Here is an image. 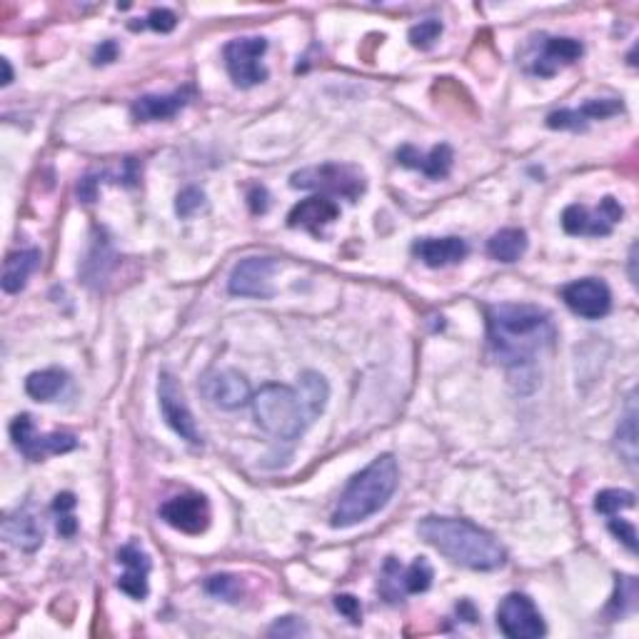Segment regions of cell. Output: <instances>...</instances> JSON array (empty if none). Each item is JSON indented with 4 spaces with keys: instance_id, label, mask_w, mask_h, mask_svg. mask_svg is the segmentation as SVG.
I'll return each mask as SVG.
<instances>
[{
    "instance_id": "6da1fadb",
    "label": "cell",
    "mask_w": 639,
    "mask_h": 639,
    "mask_svg": "<svg viewBox=\"0 0 639 639\" xmlns=\"http://www.w3.org/2000/svg\"><path fill=\"white\" fill-rule=\"evenodd\" d=\"M490 347L507 367H527L555 342L557 330L550 313L537 305L502 303L487 310Z\"/></svg>"
},
{
    "instance_id": "7a4b0ae2",
    "label": "cell",
    "mask_w": 639,
    "mask_h": 639,
    "mask_svg": "<svg viewBox=\"0 0 639 639\" xmlns=\"http://www.w3.org/2000/svg\"><path fill=\"white\" fill-rule=\"evenodd\" d=\"M417 532L440 555L467 570L490 572L505 565V550L500 542L482 527L472 525L470 520L432 515L420 522Z\"/></svg>"
},
{
    "instance_id": "3957f363",
    "label": "cell",
    "mask_w": 639,
    "mask_h": 639,
    "mask_svg": "<svg viewBox=\"0 0 639 639\" xmlns=\"http://www.w3.org/2000/svg\"><path fill=\"white\" fill-rule=\"evenodd\" d=\"M397 480H400V470H397L395 457H377L365 470L357 472L350 480V485L345 487L330 517V525L352 527L357 522L367 520V517L377 515L390 502V497L395 495Z\"/></svg>"
},
{
    "instance_id": "277c9868",
    "label": "cell",
    "mask_w": 639,
    "mask_h": 639,
    "mask_svg": "<svg viewBox=\"0 0 639 639\" xmlns=\"http://www.w3.org/2000/svg\"><path fill=\"white\" fill-rule=\"evenodd\" d=\"M253 412L258 425L275 440L295 442L300 440L308 425L313 422L298 387L288 385H263L253 395Z\"/></svg>"
},
{
    "instance_id": "5b68a950",
    "label": "cell",
    "mask_w": 639,
    "mask_h": 639,
    "mask_svg": "<svg viewBox=\"0 0 639 639\" xmlns=\"http://www.w3.org/2000/svg\"><path fill=\"white\" fill-rule=\"evenodd\" d=\"M290 185L300 190H318L320 195H337V198H345L355 203L362 193H365V178H362L360 170L350 168V165H337V163H325L315 165V168H305L293 173Z\"/></svg>"
},
{
    "instance_id": "8992f818",
    "label": "cell",
    "mask_w": 639,
    "mask_h": 639,
    "mask_svg": "<svg viewBox=\"0 0 639 639\" xmlns=\"http://www.w3.org/2000/svg\"><path fill=\"white\" fill-rule=\"evenodd\" d=\"M265 50H268L265 38H235L225 45V68H228L230 78L238 88H253V85L268 80V70L260 63Z\"/></svg>"
},
{
    "instance_id": "52a82bcc",
    "label": "cell",
    "mask_w": 639,
    "mask_h": 639,
    "mask_svg": "<svg viewBox=\"0 0 639 639\" xmlns=\"http://www.w3.org/2000/svg\"><path fill=\"white\" fill-rule=\"evenodd\" d=\"M10 437H13L15 450L23 457H28L30 462H43L50 455H63L78 447L70 432H50V435H38L35 432L33 420L30 415H18L10 425Z\"/></svg>"
},
{
    "instance_id": "ba28073f",
    "label": "cell",
    "mask_w": 639,
    "mask_h": 639,
    "mask_svg": "<svg viewBox=\"0 0 639 639\" xmlns=\"http://www.w3.org/2000/svg\"><path fill=\"white\" fill-rule=\"evenodd\" d=\"M497 627L502 630V635L510 639H537L545 637L547 632L545 620H542L535 602L527 595H520V592H512L500 602V607H497Z\"/></svg>"
},
{
    "instance_id": "9c48e42d",
    "label": "cell",
    "mask_w": 639,
    "mask_h": 639,
    "mask_svg": "<svg viewBox=\"0 0 639 639\" xmlns=\"http://www.w3.org/2000/svg\"><path fill=\"white\" fill-rule=\"evenodd\" d=\"M625 215V208L620 205V200H615L612 195L602 198L600 208L590 210L585 205H570V208L562 213V228L567 235H590V238H605L612 233L617 223Z\"/></svg>"
},
{
    "instance_id": "30bf717a",
    "label": "cell",
    "mask_w": 639,
    "mask_h": 639,
    "mask_svg": "<svg viewBox=\"0 0 639 639\" xmlns=\"http://www.w3.org/2000/svg\"><path fill=\"white\" fill-rule=\"evenodd\" d=\"M158 400H160V412H163L165 422L170 425V430L180 437V440L190 442V445H200V430L195 425V417L190 412L188 402H185L183 387L178 385L170 372H163L160 375V385H158Z\"/></svg>"
},
{
    "instance_id": "8fae6325",
    "label": "cell",
    "mask_w": 639,
    "mask_h": 639,
    "mask_svg": "<svg viewBox=\"0 0 639 639\" xmlns=\"http://www.w3.org/2000/svg\"><path fill=\"white\" fill-rule=\"evenodd\" d=\"M278 270V263L273 258H245L230 273L228 290L230 295L238 298H273V273Z\"/></svg>"
},
{
    "instance_id": "7c38bea8",
    "label": "cell",
    "mask_w": 639,
    "mask_h": 639,
    "mask_svg": "<svg viewBox=\"0 0 639 639\" xmlns=\"http://www.w3.org/2000/svg\"><path fill=\"white\" fill-rule=\"evenodd\" d=\"M160 517L185 535H203L210 527L213 512H210L208 497L200 495V492H185V495L170 497L160 507Z\"/></svg>"
},
{
    "instance_id": "4fadbf2b",
    "label": "cell",
    "mask_w": 639,
    "mask_h": 639,
    "mask_svg": "<svg viewBox=\"0 0 639 639\" xmlns=\"http://www.w3.org/2000/svg\"><path fill=\"white\" fill-rule=\"evenodd\" d=\"M562 300L575 315L585 320H600L612 310V293L602 280L582 278L562 288Z\"/></svg>"
},
{
    "instance_id": "5bb4252c",
    "label": "cell",
    "mask_w": 639,
    "mask_h": 639,
    "mask_svg": "<svg viewBox=\"0 0 639 639\" xmlns=\"http://www.w3.org/2000/svg\"><path fill=\"white\" fill-rule=\"evenodd\" d=\"M203 392L220 410H238L253 402L250 382L238 370H215L203 380Z\"/></svg>"
},
{
    "instance_id": "9a60e30c",
    "label": "cell",
    "mask_w": 639,
    "mask_h": 639,
    "mask_svg": "<svg viewBox=\"0 0 639 639\" xmlns=\"http://www.w3.org/2000/svg\"><path fill=\"white\" fill-rule=\"evenodd\" d=\"M3 540L18 550L33 552L43 545L45 525L40 512L33 505H23L15 512H10L3 520Z\"/></svg>"
},
{
    "instance_id": "2e32d148",
    "label": "cell",
    "mask_w": 639,
    "mask_h": 639,
    "mask_svg": "<svg viewBox=\"0 0 639 639\" xmlns=\"http://www.w3.org/2000/svg\"><path fill=\"white\" fill-rule=\"evenodd\" d=\"M622 110L620 100H587L582 108L577 110H555V113L547 115V125L552 130H582L592 123V120H605L612 118Z\"/></svg>"
},
{
    "instance_id": "e0dca14e",
    "label": "cell",
    "mask_w": 639,
    "mask_h": 639,
    "mask_svg": "<svg viewBox=\"0 0 639 639\" xmlns=\"http://www.w3.org/2000/svg\"><path fill=\"white\" fill-rule=\"evenodd\" d=\"M340 218V208L332 198L327 195H313L308 200H300L288 215V225L290 228H303L308 233H322L330 223Z\"/></svg>"
},
{
    "instance_id": "ac0fdd59",
    "label": "cell",
    "mask_w": 639,
    "mask_h": 639,
    "mask_svg": "<svg viewBox=\"0 0 639 639\" xmlns=\"http://www.w3.org/2000/svg\"><path fill=\"white\" fill-rule=\"evenodd\" d=\"M118 562L125 567V575H120L118 580V590L133 597V600H145L148 597L150 557L138 545H125L118 550Z\"/></svg>"
},
{
    "instance_id": "d6986e66",
    "label": "cell",
    "mask_w": 639,
    "mask_h": 639,
    "mask_svg": "<svg viewBox=\"0 0 639 639\" xmlns=\"http://www.w3.org/2000/svg\"><path fill=\"white\" fill-rule=\"evenodd\" d=\"M470 245L462 238H422L412 245V255L420 258L427 268H447L467 258Z\"/></svg>"
},
{
    "instance_id": "ffe728a7",
    "label": "cell",
    "mask_w": 639,
    "mask_h": 639,
    "mask_svg": "<svg viewBox=\"0 0 639 639\" xmlns=\"http://www.w3.org/2000/svg\"><path fill=\"white\" fill-rule=\"evenodd\" d=\"M585 48H582L580 40L575 38H547L542 45V53L537 55L535 63H532V73L540 75V78H550L560 68H567L575 60L582 58Z\"/></svg>"
},
{
    "instance_id": "44dd1931",
    "label": "cell",
    "mask_w": 639,
    "mask_h": 639,
    "mask_svg": "<svg viewBox=\"0 0 639 639\" xmlns=\"http://www.w3.org/2000/svg\"><path fill=\"white\" fill-rule=\"evenodd\" d=\"M452 160H455V155H452V148L450 145H435V148L430 150V153H417L412 145H405V148L397 150V163L405 165V168H412V170H420L422 175H427L430 180H442L450 175L452 170Z\"/></svg>"
},
{
    "instance_id": "7402d4cb",
    "label": "cell",
    "mask_w": 639,
    "mask_h": 639,
    "mask_svg": "<svg viewBox=\"0 0 639 639\" xmlns=\"http://www.w3.org/2000/svg\"><path fill=\"white\" fill-rule=\"evenodd\" d=\"M188 105V93L175 90L168 95H143L133 103L130 113L138 123H158V120H170Z\"/></svg>"
},
{
    "instance_id": "603a6c76",
    "label": "cell",
    "mask_w": 639,
    "mask_h": 639,
    "mask_svg": "<svg viewBox=\"0 0 639 639\" xmlns=\"http://www.w3.org/2000/svg\"><path fill=\"white\" fill-rule=\"evenodd\" d=\"M40 263L38 250H18L10 253L3 263V290L5 293H20L28 285V278L35 273Z\"/></svg>"
},
{
    "instance_id": "cb8c5ba5",
    "label": "cell",
    "mask_w": 639,
    "mask_h": 639,
    "mask_svg": "<svg viewBox=\"0 0 639 639\" xmlns=\"http://www.w3.org/2000/svg\"><path fill=\"white\" fill-rule=\"evenodd\" d=\"M527 233L520 228H505L487 240V255L497 263H517L527 253Z\"/></svg>"
},
{
    "instance_id": "d4e9b609",
    "label": "cell",
    "mask_w": 639,
    "mask_h": 639,
    "mask_svg": "<svg viewBox=\"0 0 639 639\" xmlns=\"http://www.w3.org/2000/svg\"><path fill=\"white\" fill-rule=\"evenodd\" d=\"M65 385H68V375L63 370L50 367V370H38L33 375H28L25 392L38 402H53L65 390Z\"/></svg>"
},
{
    "instance_id": "484cf974",
    "label": "cell",
    "mask_w": 639,
    "mask_h": 639,
    "mask_svg": "<svg viewBox=\"0 0 639 639\" xmlns=\"http://www.w3.org/2000/svg\"><path fill=\"white\" fill-rule=\"evenodd\" d=\"M298 392L303 397L305 407H308L310 417H320L325 412L327 400H330V385H327L325 377L315 370H305L298 377Z\"/></svg>"
},
{
    "instance_id": "4316f807",
    "label": "cell",
    "mask_w": 639,
    "mask_h": 639,
    "mask_svg": "<svg viewBox=\"0 0 639 639\" xmlns=\"http://www.w3.org/2000/svg\"><path fill=\"white\" fill-rule=\"evenodd\" d=\"M617 450L625 457L627 465L635 470L637 462V407H635V395L630 397V407H627V415L622 417L620 427H617Z\"/></svg>"
},
{
    "instance_id": "83f0119b",
    "label": "cell",
    "mask_w": 639,
    "mask_h": 639,
    "mask_svg": "<svg viewBox=\"0 0 639 639\" xmlns=\"http://www.w3.org/2000/svg\"><path fill=\"white\" fill-rule=\"evenodd\" d=\"M402 585H405V595H420L427 592L432 585V567L425 557H417L407 570H402Z\"/></svg>"
},
{
    "instance_id": "f1b7e54d",
    "label": "cell",
    "mask_w": 639,
    "mask_h": 639,
    "mask_svg": "<svg viewBox=\"0 0 639 639\" xmlns=\"http://www.w3.org/2000/svg\"><path fill=\"white\" fill-rule=\"evenodd\" d=\"M380 592L387 602H400L405 597V585H402V565L395 557H387L385 567H382Z\"/></svg>"
},
{
    "instance_id": "f546056e",
    "label": "cell",
    "mask_w": 639,
    "mask_h": 639,
    "mask_svg": "<svg viewBox=\"0 0 639 639\" xmlns=\"http://www.w3.org/2000/svg\"><path fill=\"white\" fill-rule=\"evenodd\" d=\"M632 507H635V495L630 490H602L595 497V510L607 517H615L622 510H632Z\"/></svg>"
},
{
    "instance_id": "4dcf8cb0",
    "label": "cell",
    "mask_w": 639,
    "mask_h": 639,
    "mask_svg": "<svg viewBox=\"0 0 639 639\" xmlns=\"http://www.w3.org/2000/svg\"><path fill=\"white\" fill-rule=\"evenodd\" d=\"M637 605V580L635 577H617V592L612 597L610 612L612 615L622 617L630 615Z\"/></svg>"
},
{
    "instance_id": "1f68e13d",
    "label": "cell",
    "mask_w": 639,
    "mask_h": 639,
    "mask_svg": "<svg viewBox=\"0 0 639 639\" xmlns=\"http://www.w3.org/2000/svg\"><path fill=\"white\" fill-rule=\"evenodd\" d=\"M205 590L225 602H238L240 595H243V585H240L238 577H233V575L208 577V582H205Z\"/></svg>"
},
{
    "instance_id": "d6a6232c",
    "label": "cell",
    "mask_w": 639,
    "mask_h": 639,
    "mask_svg": "<svg viewBox=\"0 0 639 639\" xmlns=\"http://www.w3.org/2000/svg\"><path fill=\"white\" fill-rule=\"evenodd\" d=\"M442 35V23L440 20L430 18V20H422V23L412 25L410 28V43L420 50H430L432 45L440 40Z\"/></svg>"
},
{
    "instance_id": "836d02e7",
    "label": "cell",
    "mask_w": 639,
    "mask_h": 639,
    "mask_svg": "<svg viewBox=\"0 0 639 639\" xmlns=\"http://www.w3.org/2000/svg\"><path fill=\"white\" fill-rule=\"evenodd\" d=\"M205 208V193L200 188H185L180 190L178 200H175V213L180 218H193L195 213Z\"/></svg>"
},
{
    "instance_id": "e575fe53",
    "label": "cell",
    "mask_w": 639,
    "mask_h": 639,
    "mask_svg": "<svg viewBox=\"0 0 639 639\" xmlns=\"http://www.w3.org/2000/svg\"><path fill=\"white\" fill-rule=\"evenodd\" d=\"M145 25L153 30H158V33H170V30L178 25V18H175L173 10L155 8V10H150V15L145 18Z\"/></svg>"
},
{
    "instance_id": "d590c367",
    "label": "cell",
    "mask_w": 639,
    "mask_h": 639,
    "mask_svg": "<svg viewBox=\"0 0 639 639\" xmlns=\"http://www.w3.org/2000/svg\"><path fill=\"white\" fill-rule=\"evenodd\" d=\"M308 635V627L298 620V617H283L270 627V637H300Z\"/></svg>"
},
{
    "instance_id": "8d00e7d4",
    "label": "cell",
    "mask_w": 639,
    "mask_h": 639,
    "mask_svg": "<svg viewBox=\"0 0 639 639\" xmlns=\"http://www.w3.org/2000/svg\"><path fill=\"white\" fill-rule=\"evenodd\" d=\"M610 532L627 547L630 552H637V532L635 525H630L627 520H610Z\"/></svg>"
},
{
    "instance_id": "74e56055",
    "label": "cell",
    "mask_w": 639,
    "mask_h": 639,
    "mask_svg": "<svg viewBox=\"0 0 639 639\" xmlns=\"http://www.w3.org/2000/svg\"><path fill=\"white\" fill-rule=\"evenodd\" d=\"M335 607L352 622V625H360L362 620V607L360 600H355L352 595H337L335 597Z\"/></svg>"
},
{
    "instance_id": "f35d334b",
    "label": "cell",
    "mask_w": 639,
    "mask_h": 639,
    "mask_svg": "<svg viewBox=\"0 0 639 639\" xmlns=\"http://www.w3.org/2000/svg\"><path fill=\"white\" fill-rule=\"evenodd\" d=\"M248 203H250V210H253L255 215H263L268 213V190L263 188V185H253V188L248 190Z\"/></svg>"
},
{
    "instance_id": "ab89813d",
    "label": "cell",
    "mask_w": 639,
    "mask_h": 639,
    "mask_svg": "<svg viewBox=\"0 0 639 639\" xmlns=\"http://www.w3.org/2000/svg\"><path fill=\"white\" fill-rule=\"evenodd\" d=\"M73 507H75L73 492H60V495L55 497V502H53L55 515H68V512H73Z\"/></svg>"
},
{
    "instance_id": "60d3db41",
    "label": "cell",
    "mask_w": 639,
    "mask_h": 639,
    "mask_svg": "<svg viewBox=\"0 0 639 639\" xmlns=\"http://www.w3.org/2000/svg\"><path fill=\"white\" fill-rule=\"evenodd\" d=\"M118 58V45L113 40H105L98 50H95V63H113Z\"/></svg>"
},
{
    "instance_id": "b9f144b4",
    "label": "cell",
    "mask_w": 639,
    "mask_h": 639,
    "mask_svg": "<svg viewBox=\"0 0 639 639\" xmlns=\"http://www.w3.org/2000/svg\"><path fill=\"white\" fill-rule=\"evenodd\" d=\"M78 195L83 203H93L95 195H98V185H95L93 178H83L78 185Z\"/></svg>"
},
{
    "instance_id": "7bdbcfd3",
    "label": "cell",
    "mask_w": 639,
    "mask_h": 639,
    "mask_svg": "<svg viewBox=\"0 0 639 639\" xmlns=\"http://www.w3.org/2000/svg\"><path fill=\"white\" fill-rule=\"evenodd\" d=\"M635 265H637V245H632V250H630V280H632V285H637Z\"/></svg>"
},
{
    "instance_id": "ee69618b",
    "label": "cell",
    "mask_w": 639,
    "mask_h": 639,
    "mask_svg": "<svg viewBox=\"0 0 639 639\" xmlns=\"http://www.w3.org/2000/svg\"><path fill=\"white\" fill-rule=\"evenodd\" d=\"M0 65H3V85H10L13 83V70H10V63L8 60H0Z\"/></svg>"
}]
</instances>
